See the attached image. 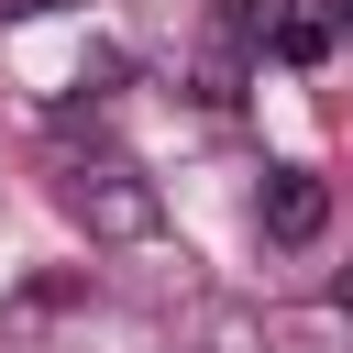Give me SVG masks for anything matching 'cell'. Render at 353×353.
Instances as JSON below:
<instances>
[{
    "instance_id": "6da1fadb",
    "label": "cell",
    "mask_w": 353,
    "mask_h": 353,
    "mask_svg": "<svg viewBox=\"0 0 353 353\" xmlns=\"http://www.w3.org/2000/svg\"><path fill=\"white\" fill-rule=\"evenodd\" d=\"M66 210L88 221V243H154V221H165V199H154V176L132 154H88L66 176Z\"/></svg>"
},
{
    "instance_id": "277c9868",
    "label": "cell",
    "mask_w": 353,
    "mask_h": 353,
    "mask_svg": "<svg viewBox=\"0 0 353 353\" xmlns=\"http://www.w3.org/2000/svg\"><path fill=\"white\" fill-rule=\"evenodd\" d=\"M276 11H287V0H232V11H221V22H232V33H243V44H265V33H276Z\"/></svg>"
},
{
    "instance_id": "7a4b0ae2",
    "label": "cell",
    "mask_w": 353,
    "mask_h": 353,
    "mask_svg": "<svg viewBox=\"0 0 353 353\" xmlns=\"http://www.w3.org/2000/svg\"><path fill=\"white\" fill-rule=\"evenodd\" d=\"M331 232V188L309 165H276L265 176V243H320Z\"/></svg>"
},
{
    "instance_id": "5b68a950",
    "label": "cell",
    "mask_w": 353,
    "mask_h": 353,
    "mask_svg": "<svg viewBox=\"0 0 353 353\" xmlns=\"http://www.w3.org/2000/svg\"><path fill=\"white\" fill-rule=\"evenodd\" d=\"M320 22H331V33H353V0H320Z\"/></svg>"
},
{
    "instance_id": "8992f818",
    "label": "cell",
    "mask_w": 353,
    "mask_h": 353,
    "mask_svg": "<svg viewBox=\"0 0 353 353\" xmlns=\"http://www.w3.org/2000/svg\"><path fill=\"white\" fill-rule=\"evenodd\" d=\"M342 309H353V276H342Z\"/></svg>"
},
{
    "instance_id": "3957f363",
    "label": "cell",
    "mask_w": 353,
    "mask_h": 353,
    "mask_svg": "<svg viewBox=\"0 0 353 353\" xmlns=\"http://www.w3.org/2000/svg\"><path fill=\"white\" fill-rule=\"evenodd\" d=\"M265 44H276V55H287V66H320V55H331V22H320V11H298V0H287V11H276V33H265Z\"/></svg>"
}]
</instances>
